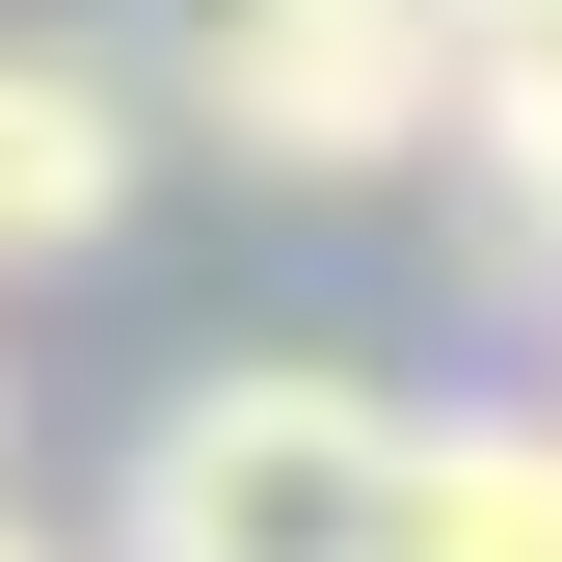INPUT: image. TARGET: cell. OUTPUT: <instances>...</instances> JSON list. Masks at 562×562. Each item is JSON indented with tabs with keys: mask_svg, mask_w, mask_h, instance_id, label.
<instances>
[{
	"mask_svg": "<svg viewBox=\"0 0 562 562\" xmlns=\"http://www.w3.org/2000/svg\"><path fill=\"white\" fill-rule=\"evenodd\" d=\"M0 562H54V536H27V509H0Z\"/></svg>",
	"mask_w": 562,
	"mask_h": 562,
	"instance_id": "cell-6",
	"label": "cell"
},
{
	"mask_svg": "<svg viewBox=\"0 0 562 562\" xmlns=\"http://www.w3.org/2000/svg\"><path fill=\"white\" fill-rule=\"evenodd\" d=\"M375 509H402V402L322 375V348H215V375L134 429L108 562H375Z\"/></svg>",
	"mask_w": 562,
	"mask_h": 562,
	"instance_id": "cell-2",
	"label": "cell"
},
{
	"mask_svg": "<svg viewBox=\"0 0 562 562\" xmlns=\"http://www.w3.org/2000/svg\"><path fill=\"white\" fill-rule=\"evenodd\" d=\"M429 161H482V215L562 268V0H456V134Z\"/></svg>",
	"mask_w": 562,
	"mask_h": 562,
	"instance_id": "cell-5",
	"label": "cell"
},
{
	"mask_svg": "<svg viewBox=\"0 0 562 562\" xmlns=\"http://www.w3.org/2000/svg\"><path fill=\"white\" fill-rule=\"evenodd\" d=\"M134 188H161V108H134V54L0 27V268H81Z\"/></svg>",
	"mask_w": 562,
	"mask_h": 562,
	"instance_id": "cell-3",
	"label": "cell"
},
{
	"mask_svg": "<svg viewBox=\"0 0 562 562\" xmlns=\"http://www.w3.org/2000/svg\"><path fill=\"white\" fill-rule=\"evenodd\" d=\"M375 562H562V402H402Z\"/></svg>",
	"mask_w": 562,
	"mask_h": 562,
	"instance_id": "cell-4",
	"label": "cell"
},
{
	"mask_svg": "<svg viewBox=\"0 0 562 562\" xmlns=\"http://www.w3.org/2000/svg\"><path fill=\"white\" fill-rule=\"evenodd\" d=\"M134 108L241 188H402L456 134V0H161Z\"/></svg>",
	"mask_w": 562,
	"mask_h": 562,
	"instance_id": "cell-1",
	"label": "cell"
}]
</instances>
